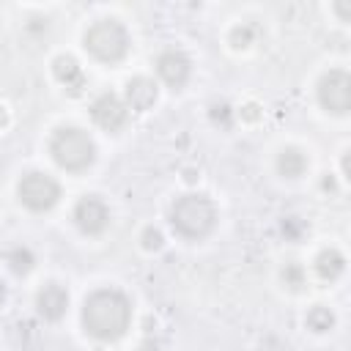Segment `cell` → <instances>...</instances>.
Returning <instances> with one entry per match:
<instances>
[{
  "mask_svg": "<svg viewBox=\"0 0 351 351\" xmlns=\"http://www.w3.org/2000/svg\"><path fill=\"white\" fill-rule=\"evenodd\" d=\"M132 324V302L118 288H99L82 304V326L96 340H118Z\"/></svg>",
  "mask_w": 351,
  "mask_h": 351,
  "instance_id": "1",
  "label": "cell"
},
{
  "mask_svg": "<svg viewBox=\"0 0 351 351\" xmlns=\"http://www.w3.org/2000/svg\"><path fill=\"white\" fill-rule=\"evenodd\" d=\"M49 154L58 167L69 173H80L96 159V143L93 137L80 126H60L49 140Z\"/></svg>",
  "mask_w": 351,
  "mask_h": 351,
  "instance_id": "2",
  "label": "cell"
},
{
  "mask_svg": "<svg viewBox=\"0 0 351 351\" xmlns=\"http://www.w3.org/2000/svg\"><path fill=\"white\" fill-rule=\"evenodd\" d=\"M170 222H173V228L181 236H186V239H203V236L211 233V228L217 222V208H214V203L206 195L189 192V195H181L173 203Z\"/></svg>",
  "mask_w": 351,
  "mask_h": 351,
  "instance_id": "3",
  "label": "cell"
},
{
  "mask_svg": "<svg viewBox=\"0 0 351 351\" xmlns=\"http://www.w3.org/2000/svg\"><path fill=\"white\" fill-rule=\"evenodd\" d=\"M85 49L101 63H118L129 52V33L118 19H96L85 33Z\"/></svg>",
  "mask_w": 351,
  "mask_h": 351,
  "instance_id": "4",
  "label": "cell"
},
{
  "mask_svg": "<svg viewBox=\"0 0 351 351\" xmlns=\"http://www.w3.org/2000/svg\"><path fill=\"white\" fill-rule=\"evenodd\" d=\"M19 200L30 208V211H49L58 200H60V186L52 176L41 173V170H30L19 178Z\"/></svg>",
  "mask_w": 351,
  "mask_h": 351,
  "instance_id": "5",
  "label": "cell"
},
{
  "mask_svg": "<svg viewBox=\"0 0 351 351\" xmlns=\"http://www.w3.org/2000/svg\"><path fill=\"white\" fill-rule=\"evenodd\" d=\"M318 101L324 110L335 115H346L351 110V77L346 69H332L318 82Z\"/></svg>",
  "mask_w": 351,
  "mask_h": 351,
  "instance_id": "6",
  "label": "cell"
},
{
  "mask_svg": "<svg viewBox=\"0 0 351 351\" xmlns=\"http://www.w3.org/2000/svg\"><path fill=\"white\" fill-rule=\"evenodd\" d=\"M74 225L82 233H88V236L101 233L110 225V208H107V203L101 197H96V195H85L74 206Z\"/></svg>",
  "mask_w": 351,
  "mask_h": 351,
  "instance_id": "7",
  "label": "cell"
},
{
  "mask_svg": "<svg viewBox=\"0 0 351 351\" xmlns=\"http://www.w3.org/2000/svg\"><path fill=\"white\" fill-rule=\"evenodd\" d=\"M189 71H192V63L181 49L167 47V49H162L156 55V74L162 77V82L167 88H173V90L184 88L186 80H189Z\"/></svg>",
  "mask_w": 351,
  "mask_h": 351,
  "instance_id": "8",
  "label": "cell"
},
{
  "mask_svg": "<svg viewBox=\"0 0 351 351\" xmlns=\"http://www.w3.org/2000/svg\"><path fill=\"white\" fill-rule=\"evenodd\" d=\"M129 107L115 96V93H101L93 104H90V118L96 126H101L104 132H118L126 123Z\"/></svg>",
  "mask_w": 351,
  "mask_h": 351,
  "instance_id": "9",
  "label": "cell"
},
{
  "mask_svg": "<svg viewBox=\"0 0 351 351\" xmlns=\"http://www.w3.org/2000/svg\"><path fill=\"white\" fill-rule=\"evenodd\" d=\"M36 307H38V313H41L47 321L63 318L66 310H69V293H66V288L58 285V282H47V285L38 291V296H36Z\"/></svg>",
  "mask_w": 351,
  "mask_h": 351,
  "instance_id": "10",
  "label": "cell"
},
{
  "mask_svg": "<svg viewBox=\"0 0 351 351\" xmlns=\"http://www.w3.org/2000/svg\"><path fill=\"white\" fill-rule=\"evenodd\" d=\"M52 71L58 77V82L69 90V93H80L85 88V71L82 66L71 58V55H58L55 63H52Z\"/></svg>",
  "mask_w": 351,
  "mask_h": 351,
  "instance_id": "11",
  "label": "cell"
},
{
  "mask_svg": "<svg viewBox=\"0 0 351 351\" xmlns=\"http://www.w3.org/2000/svg\"><path fill=\"white\" fill-rule=\"evenodd\" d=\"M156 101V85L148 77H134L126 82V104L137 112H145Z\"/></svg>",
  "mask_w": 351,
  "mask_h": 351,
  "instance_id": "12",
  "label": "cell"
},
{
  "mask_svg": "<svg viewBox=\"0 0 351 351\" xmlns=\"http://www.w3.org/2000/svg\"><path fill=\"white\" fill-rule=\"evenodd\" d=\"M343 269H346V258L337 252V250H324L318 258H315V274L321 277V280H337L340 274H343Z\"/></svg>",
  "mask_w": 351,
  "mask_h": 351,
  "instance_id": "13",
  "label": "cell"
},
{
  "mask_svg": "<svg viewBox=\"0 0 351 351\" xmlns=\"http://www.w3.org/2000/svg\"><path fill=\"white\" fill-rule=\"evenodd\" d=\"M304 167H307V159H304V154H302L299 148H282V151H280V156H277V170H280V176H285V178H299V176L304 173Z\"/></svg>",
  "mask_w": 351,
  "mask_h": 351,
  "instance_id": "14",
  "label": "cell"
},
{
  "mask_svg": "<svg viewBox=\"0 0 351 351\" xmlns=\"http://www.w3.org/2000/svg\"><path fill=\"white\" fill-rule=\"evenodd\" d=\"M5 263L14 274H27L33 266H36V255L30 252V247H14L8 255H5Z\"/></svg>",
  "mask_w": 351,
  "mask_h": 351,
  "instance_id": "15",
  "label": "cell"
},
{
  "mask_svg": "<svg viewBox=\"0 0 351 351\" xmlns=\"http://www.w3.org/2000/svg\"><path fill=\"white\" fill-rule=\"evenodd\" d=\"M332 324H335V315L326 307H313L307 313V326L313 332H326V329H332Z\"/></svg>",
  "mask_w": 351,
  "mask_h": 351,
  "instance_id": "16",
  "label": "cell"
},
{
  "mask_svg": "<svg viewBox=\"0 0 351 351\" xmlns=\"http://www.w3.org/2000/svg\"><path fill=\"white\" fill-rule=\"evenodd\" d=\"M230 41H233V47H250V41H252V27H250V25H239V27H233Z\"/></svg>",
  "mask_w": 351,
  "mask_h": 351,
  "instance_id": "17",
  "label": "cell"
},
{
  "mask_svg": "<svg viewBox=\"0 0 351 351\" xmlns=\"http://www.w3.org/2000/svg\"><path fill=\"white\" fill-rule=\"evenodd\" d=\"M162 241H165V239H162V233H159L156 228H145V230H143V247H145V250H159Z\"/></svg>",
  "mask_w": 351,
  "mask_h": 351,
  "instance_id": "18",
  "label": "cell"
},
{
  "mask_svg": "<svg viewBox=\"0 0 351 351\" xmlns=\"http://www.w3.org/2000/svg\"><path fill=\"white\" fill-rule=\"evenodd\" d=\"M282 280H285V285H291V288H302V269H299L296 263L285 266V269H282Z\"/></svg>",
  "mask_w": 351,
  "mask_h": 351,
  "instance_id": "19",
  "label": "cell"
},
{
  "mask_svg": "<svg viewBox=\"0 0 351 351\" xmlns=\"http://www.w3.org/2000/svg\"><path fill=\"white\" fill-rule=\"evenodd\" d=\"M299 230H304V225H302L296 217H288V219L282 222V233H288V236H296Z\"/></svg>",
  "mask_w": 351,
  "mask_h": 351,
  "instance_id": "20",
  "label": "cell"
},
{
  "mask_svg": "<svg viewBox=\"0 0 351 351\" xmlns=\"http://www.w3.org/2000/svg\"><path fill=\"white\" fill-rule=\"evenodd\" d=\"M228 115H230L228 104H214V107H211V118H214V121H219V118H222V123H225V126H228Z\"/></svg>",
  "mask_w": 351,
  "mask_h": 351,
  "instance_id": "21",
  "label": "cell"
},
{
  "mask_svg": "<svg viewBox=\"0 0 351 351\" xmlns=\"http://www.w3.org/2000/svg\"><path fill=\"white\" fill-rule=\"evenodd\" d=\"M3 299H5V282L0 280V304H3Z\"/></svg>",
  "mask_w": 351,
  "mask_h": 351,
  "instance_id": "22",
  "label": "cell"
},
{
  "mask_svg": "<svg viewBox=\"0 0 351 351\" xmlns=\"http://www.w3.org/2000/svg\"><path fill=\"white\" fill-rule=\"evenodd\" d=\"M5 123V112H3V107H0V126Z\"/></svg>",
  "mask_w": 351,
  "mask_h": 351,
  "instance_id": "23",
  "label": "cell"
}]
</instances>
